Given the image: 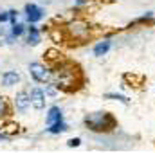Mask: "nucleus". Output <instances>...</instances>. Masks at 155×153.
Instances as JSON below:
<instances>
[{"label": "nucleus", "mask_w": 155, "mask_h": 153, "mask_svg": "<svg viewBox=\"0 0 155 153\" xmlns=\"http://www.w3.org/2000/svg\"><path fill=\"white\" fill-rule=\"evenodd\" d=\"M51 81H52V86H56L58 90L72 92L81 86L83 76H81V70L78 65L71 63V61H60V63H56V67L52 70Z\"/></svg>", "instance_id": "obj_1"}, {"label": "nucleus", "mask_w": 155, "mask_h": 153, "mask_svg": "<svg viewBox=\"0 0 155 153\" xmlns=\"http://www.w3.org/2000/svg\"><path fill=\"white\" fill-rule=\"evenodd\" d=\"M87 130L94 132V133H108V132H114L117 128V121L116 117L108 112H92V114H87L83 119Z\"/></svg>", "instance_id": "obj_2"}, {"label": "nucleus", "mask_w": 155, "mask_h": 153, "mask_svg": "<svg viewBox=\"0 0 155 153\" xmlns=\"http://www.w3.org/2000/svg\"><path fill=\"white\" fill-rule=\"evenodd\" d=\"M65 34L72 43H83L90 38V25L85 20H72L65 25Z\"/></svg>", "instance_id": "obj_3"}, {"label": "nucleus", "mask_w": 155, "mask_h": 153, "mask_svg": "<svg viewBox=\"0 0 155 153\" xmlns=\"http://www.w3.org/2000/svg\"><path fill=\"white\" fill-rule=\"evenodd\" d=\"M29 70H31L33 79L38 81V83H49L51 77H52V70H49V69L43 67L41 63H31V65H29Z\"/></svg>", "instance_id": "obj_4"}, {"label": "nucleus", "mask_w": 155, "mask_h": 153, "mask_svg": "<svg viewBox=\"0 0 155 153\" xmlns=\"http://www.w3.org/2000/svg\"><path fill=\"white\" fill-rule=\"evenodd\" d=\"M29 97H31V105L36 110H43L45 108V92L41 88H33L31 94H29Z\"/></svg>", "instance_id": "obj_5"}, {"label": "nucleus", "mask_w": 155, "mask_h": 153, "mask_svg": "<svg viewBox=\"0 0 155 153\" xmlns=\"http://www.w3.org/2000/svg\"><path fill=\"white\" fill-rule=\"evenodd\" d=\"M25 13H27V20L31 24H36V22H40L43 18V9H40L35 4H27L25 5Z\"/></svg>", "instance_id": "obj_6"}, {"label": "nucleus", "mask_w": 155, "mask_h": 153, "mask_svg": "<svg viewBox=\"0 0 155 153\" xmlns=\"http://www.w3.org/2000/svg\"><path fill=\"white\" fill-rule=\"evenodd\" d=\"M15 105H16V108H18L20 112H25V110L29 108V105H31L29 94H27V92H18L16 97H15Z\"/></svg>", "instance_id": "obj_7"}, {"label": "nucleus", "mask_w": 155, "mask_h": 153, "mask_svg": "<svg viewBox=\"0 0 155 153\" xmlns=\"http://www.w3.org/2000/svg\"><path fill=\"white\" fill-rule=\"evenodd\" d=\"M153 22H155V13L153 11H148L146 15H143V16L135 18L134 22H130L126 27L130 29V27H135V25H146V24H153Z\"/></svg>", "instance_id": "obj_8"}, {"label": "nucleus", "mask_w": 155, "mask_h": 153, "mask_svg": "<svg viewBox=\"0 0 155 153\" xmlns=\"http://www.w3.org/2000/svg\"><path fill=\"white\" fill-rule=\"evenodd\" d=\"M69 130V126L65 124V121L61 119V121H56L54 124H49V128H47V132L49 133H52V135H58V133H63V132H67Z\"/></svg>", "instance_id": "obj_9"}, {"label": "nucleus", "mask_w": 155, "mask_h": 153, "mask_svg": "<svg viewBox=\"0 0 155 153\" xmlns=\"http://www.w3.org/2000/svg\"><path fill=\"white\" fill-rule=\"evenodd\" d=\"M61 119H63L61 110H60L58 106H52V108L49 110V114H47V119H45V121H47V126H49V124H54L56 121H61Z\"/></svg>", "instance_id": "obj_10"}, {"label": "nucleus", "mask_w": 155, "mask_h": 153, "mask_svg": "<svg viewBox=\"0 0 155 153\" xmlns=\"http://www.w3.org/2000/svg\"><path fill=\"white\" fill-rule=\"evenodd\" d=\"M110 50V40H103V41H99L96 47H94V56H105L107 52Z\"/></svg>", "instance_id": "obj_11"}, {"label": "nucleus", "mask_w": 155, "mask_h": 153, "mask_svg": "<svg viewBox=\"0 0 155 153\" xmlns=\"http://www.w3.org/2000/svg\"><path fill=\"white\" fill-rule=\"evenodd\" d=\"M18 79H20V76L16 74V72H5L4 76H2V85L4 86H11V85H16L18 83Z\"/></svg>", "instance_id": "obj_12"}, {"label": "nucleus", "mask_w": 155, "mask_h": 153, "mask_svg": "<svg viewBox=\"0 0 155 153\" xmlns=\"http://www.w3.org/2000/svg\"><path fill=\"white\" fill-rule=\"evenodd\" d=\"M27 43L29 45H38L40 43V31L35 27V25H31L29 29H27Z\"/></svg>", "instance_id": "obj_13"}, {"label": "nucleus", "mask_w": 155, "mask_h": 153, "mask_svg": "<svg viewBox=\"0 0 155 153\" xmlns=\"http://www.w3.org/2000/svg\"><path fill=\"white\" fill-rule=\"evenodd\" d=\"M105 99H114V101H119V103H123V105H128V103H130V99H128L126 96H121V94H107Z\"/></svg>", "instance_id": "obj_14"}, {"label": "nucleus", "mask_w": 155, "mask_h": 153, "mask_svg": "<svg viewBox=\"0 0 155 153\" xmlns=\"http://www.w3.org/2000/svg\"><path fill=\"white\" fill-rule=\"evenodd\" d=\"M24 31H25V27H24L22 24H15L13 29H11V34H13V36H20Z\"/></svg>", "instance_id": "obj_15"}, {"label": "nucleus", "mask_w": 155, "mask_h": 153, "mask_svg": "<svg viewBox=\"0 0 155 153\" xmlns=\"http://www.w3.org/2000/svg\"><path fill=\"white\" fill-rule=\"evenodd\" d=\"M5 114H7V103L4 97H0V117H4Z\"/></svg>", "instance_id": "obj_16"}, {"label": "nucleus", "mask_w": 155, "mask_h": 153, "mask_svg": "<svg viewBox=\"0 0 155 153\" xmlns=\"http://www.w3.org/2000/svg\"><path fill=\"white\" fill-rule=\"evenodd\" d=\"M79 144H81V139H71V141H69V142H67V146H69V148H78V146H79Z\"/></svg>", "instance_id": "obj_17"}, {"label": "nucleus", "mask_w": 155, "mask_h": 153, "mask_svg": "<svg viewBox=\"0 0 155 153\" xmlns=\"http://www.w3.org/2000/svg\"><path fill=\"white\" fill-rule=\"evenodd\" d=\"M16 11H9V20H11V25H15L16 24Z\"/></svg>", "instance_id": "obj_18"}, {"label": "nucleus", "mask_w": 155, "mask_h": 153, "mask_svg": "<svg viewBox=\"0 0 155 153\" xmlns=\"http://www.w3.org/2000/svg\"><path fill=\"white\" fill-rule=\"evenodd\" d=\"M9 20V11L7 13H0V22H7Z\"/></svg>", "instance_id": "obj_19"}, {"label": "nucleus", "mask_w": 155, "mask_h": 153, "mask_svg": "<svg viewBox=\"0 0 155 153\" xmlns=\"http://www.w3.org/2000/svg\"><path fill=\"white\" fill-rule=\"evenodd\" d=\"M85 2H87V0H76V4H78V5H83Z\"/></svg>", "instance_id": "obj_20"}]
</instances>
